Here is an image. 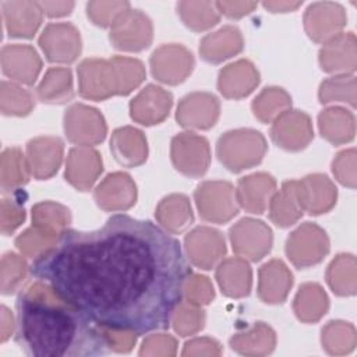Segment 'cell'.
Segmentation results:
<instances>
[{"label":"cell","instance_id":"obj_1","mask_svg":"<svg viewBox=\"0 0 357 357\" xmlns=\"http://www.w3.org/2000/svg\"><path fill=\"white\" fill-rule=\"evenodd\" d=\"M29 269L96 325L137 336L169 328L191 275L177 238L128 215L64 229Z\"/></svg>","mask_w":357,"mask_h":357},{"label":"cell","instance_id":"obj_2","mask_svg":"<svg viewBox=\"0 0 357 357\" xmlns=\"http://www.w3.org/2000/svg\"><path fill=\"white\" fill-rule=\"evenodd\" d=\"M20 347L35 357H92L110 350L99 325L60 298L45 282H35L15 303Z\"/></svg>","mask_w":357,"mask_h":357},{"label":"cell","instance_id":"obj_3","mask_svg":"<svg viewBox=\"0 0 357 357\" xmlns=\"http://www.w3.org/2000/svg\"><path fill=\"white\" fill-rule=\"evenodd\" d=\"M266 152L264 135L255 130L241 128L223 134L216 146L219 160L231 172H241L258 165Z\"/></svg>","mask_w":357,"mask_h":357},{"label":"cell","instance_id":"obj_4","mask_svg":"<svg viewBox=\"0 0 357 357\" xmlns=\"http://www.w3.org/2000/svg\"><path fill=\"white\" fill-rule=\"evenodd\" d=\"M199 215L213 223H225L238 212L236 190L227 181H205L195 191Z\"/></svg>","mask_w":357,"mask_h":357},{"label":"cell","instance_id":"obj_5","mask_svg":"<svg viewBox=\"0 0 357 357\" xmlns=\"http://www.w3.org/2000/svg\"><path fill=\"white\" fill-rule=\"evenodd\" d=\"M328 250L329 241L325 231L310 222L294 230L286 243L287 257L297 268H307L321 262Z\"/></svg>","mask_w":357,"mask_h":357},{"label":"cell","instance_id":"obj_6","mask_svg":"<svg viewBox=\"0 0 357 357\" xmlns=\"http://www.w3.org/2000/svg\"><path fill=\"white\" fill-rule=\"evenodd\" d=\"M172 160L174 167L188 177L202 176L209 166V144L204 137L181 132L172 141Z\"/></svg>","mask_w":357,"mask_h":357},{"label":"cell","instance_id":"obj_7","mask_svg":"<svg viewBox=\"0 0 357 357\" xmlns=\"http://www.w3.org/2000/svg\"><path fill=\"white\" fill-rule=\"evenodd\" d=\"M79 93L92 100L119 95L116 71L110 60L86 59L78 67Z\"/></svg>","mask_w":357,"mask_h":357},{"label":"cell","instance_id":"obj_8","mask_svg":"<svg viewBox=\"0 0 357 357\" xmlns=\"http://www.w3.org/2000/svg\"><path fill=\"white\" fill-rule=\"evenodd\" d=\"M67 138L78 145H95L105 139L106 124L102 114L89 106L75 103L64 114Z\"/></svg>","mask_w":357,"mask_h":357},{"label":"cell","instance_id":"obj_9","mask_svg":"<svg viewBox=\"0 0 357 357\" xmlns=\"http://www.w3.org/2000/svg\"><path fill=\"white\" fill-rule=\"evenodd\" d=\"M234 252L251 261H259L272 247V231L261 220L241 219L230 229Z\"/></svg>","mask_w":357,"mask_h":357},{"label":"cell","instance_id":"obj_10","mask_svg":"<svg viewBox=\"0 0 357 357\" xmlns=\"http://www.w3.org/2000/svg\"><path fill=\"white\" fill-rule=\"evenodd\" d=\"M110 40L120 50L146 49L152 42V24L139 10H128L113 24Z\"/></svg>","mask_w":357,"mask_h":357},{"label":"cell","instance_id":"obj_11","mask_svg":"<svg viewBox=\"0 0 357 357\" xmlns=\"http://www.w3.org/2000/svg\"><path fill=\"white\" fill-rule=\"evenodd\" d=\"M192 67L194 57L181 45H163L151 57L153 77L170 85L183 82L192 71Z\"/></svg>","mask_w":357,"mask_h":357},{"label":"cell","instance_id":"obj_12","mask_svg":"<svg viewBox=\"0 0 357 357\" xmlns=\"http://www.w3.org/2000/svg\"><path fill=\"white\" fill-rule=\"evenodd\" d=\"M39 45L52 63H73L81 52L79 32L67 22L49 24L39 38Z\"/></svg>","mask_w":357,"mask_h":357},{"label":"cell","instance_id":"obj_13","mask_svg":"<svg viewBox=\"0 0 357 357\" xmlns=\"http://www.w3.org/2000/svg\"><path fill=\"white\" fill-rule=\"evenodd\" d=\"M310 117L298 110H286L273 120L271 137L286 151L304 149L312 139Z\"/></svg>","mask_w":357,"mask_h":357},{"label":"cell","instance_id":"obj_14","mask_svg":"<svg viewBox=\"0 0 357 357\" xmlns=\"http://www.w3.org/2000/svg\"><path fill=\"white\" fill-rule=\"evenodd\" d=\"M185 250L191 262L201 269L213 268L226 252L223 236L211 227H197L185 237Z\"/></svg>","mask_w":357,"mask_h":357},{"label":"cell","instance_id":"obj_15","mask_svg":"<svg viewBox=\"0 0 357 357\" xmlns=\"http://www.w3.org/2000/svg\"><path fill=\"white\" fill-rule=\"evenodd\" d=\"M176 117L187 128H211L219 117V100L206 92L190 93L178 103Z\"/></svg>","mask_w":357,"mask_h":357},{"label":"cell","instance_id":"obj_16","mask_svg":"<svg viewBox=\"0 0 357 357\" xmlns=\"http://www.w3.org/2000/svg\"><path fill=\"white\" fill-rule=\"evenodd\" d=\"M42 67L36 50L29 45H6L1 49L3 73L17 82L31 85Z\"/></svg>","mask_w":357,"mask_h":357},{"label":"cell","instance_id":"obj_17","mask_svg":"<svg viewBox=\"0 0 357 357\" xmlns=\"http://www.w3.org/2000/svg\"><path fill=\"white\" fill-rule=\"evenodd\" d=\"M172 102L170 92L156 85H148L131 100L130 114L139 124H158L167 117Z\"/></svg>","mask_w":357,"mask_h":357},{"label":"cell","instance_id":"obj_18","mask_svg":"<svg viewBox=\"0 0 357 357\" xmlns=\"http://www.w3.org/2000/svg\"><path fill=\"white\" fill-rule=\"evenodd\" d=\"M26 159L31 173L38 180L52 177L63 159V142L57 137H38L26 144Z\"/></svg>","mask_w":357,"mask_h":357},{"label":"cell","instance_id":"obj_19","mask_svg":"<svg viewBox=\"0 0 357 357\" xmlns=\"http://www.w3.org/2000/svg\"><path fill=\"white\" fill-rule=\"evenodd\" d=\"M93 198L105 211H123L135 204L137 187L126 173L109 174L95 190Z\"/></svg>","mask_w":357,"mask_h":357},{"label":"cell","instance_id":"obj_20","mask_svg":"<svg viewBox=\"0 0 357 357\" xmlns=\"http://www.w3.org/2000/svg\"><path fill=\"white\" fill-rule=\"evenodd\" d=\"M1 13L10 36L31 38L42 22L43 10L35 1L7 0L1 3Z\"/></svg>","mask_w":357,"mask_h":357},{"label":"cell","instance_id":"obj_21","mask_svg":"<svg viewBox=\"0 0 357 357\" xmlns=\"http://www.w3.org/2000/svg\"><path fill=\"white\" fill-rule=\"evenodd\" d=\"M102 172L100 155L91 148H73L67 156L66 180L79 191H86Z\"/></svg>","mask_w":357,"mask_h":357},{"label":"cell","instance_id":"obj_22","mask_svg":"<svg viewBox=\"0 0 357 357\" xmlns=\"http://www.w3.org/2000/svg\"><path fill=\"white\" fill-rule=\"evenodd\" d=\"M304 22L311 39L328 42L336 38V32L344 24V15L337 4L315 3L307 8Z\"/></svg>","mask_w":357,"mask_h":357},{"label":"cell","instance_id":"obj_23","mask_svg":"<svg viewBox=\"0 0 357 357\" xmlns=\"http://www.w3.org/2000/svg\"><path fill=\"white\" fill-rule=\"evenodd\" d=\"M276 191V181L266 173H255L238 181L237 202L251 213H262Z\"/></svg>","mask_w":357,"mask_h":357},{"label":"cell","instance_id":"obj_24","mask_svg":"<svg viewBox=\"0 0 357 357\" xmlns=\"http://www.w3.org/2000/svg\"><path fill=\"white\" fill-rule=\"evenodd\" d=\"M297 192L303 209L311 215L326 212L336 202V188L322 174H311L297 181Z\"/></svg>","mask_w":357,"mask_h":357},{"label":"cell","instance_id":"obj_25","mask_svg":"<svg viewBox=\"0 0 357 357\" xmlns=\"http://www.w3.org/2000/svg\"><path fill=\"white\" fill-rule=\"evenodd\" d=\"M259 82V74L248 60H238L226 66L220 74L218 86L223 96L240 99L254 91Z\"/></svg>","mask_w":357,"mask_h":357},{"label":"cell","instance_id":"obj_26","mask_svg":"<svg viewBox=\"0 0 357 357\" xmlns=\"http://www.w3.org/2000/svg\"><path fill=\"white\" fill-rule=\"evenodd\" d=\"M291 284L293 276L282 261L272 259L261 266L258 294L262 301L269 304L283 303Z\"/></svg>","mask_w":357,"mask_h":357},{"label":"cell","instance_id":"obj_27","mask_svg":"<svg viewBox=\"0 0 357 357\" xmlns=\"http://www.w3.org/2000/svg\"><path fill=\"white\" fill-rule=\"evenodd\" d=\"M110 149L116 160L127 167H134L146 160L148 148L144 134L132 127H123L113 132Z\"/></svg>","mask_w":357,"mask_h":357},{"label":"cell","instance_id":"obj_28","mask_svg":"<svg viewBox=\"0 0 357 357\" xmlns=\"http://www.w3.org/2000/svg\"><path fill=\"white\" fill-rule=\"evenodd\" d=\"M243 49V36L234 26H223L222 29L206 35L201 40V56L209 63H220Z\"/></svg>","mask_w":357,"mask_h":357},{"label":"cell","instance_id":"obj_29","mask_svg":"<svg viewBox=\"0 0 357 357\" xmlns=\"http://www.w3.org/2000/svg\"><path fill=\"white\" fill-rule=\"evenodd\" d=\"M303 206L298 199L297 181H286L282 188L272 195L269 201L271 220L279 227H287L296 223L303 215Z\"/></svg>","mask_w":357,"mask_h":357},{"label":"cell","instance_id":"obj_30","mask_svg":"<svg viewBox=\"0 0 357 357\" xmlns=\"http://www.w3.org/2000/svg\"><path fill=\"white\" fill-rule=\"evenodd\" d=\"M216 279L229 297H244L251 290V269L250 265L241 258H230L223 261L216 271Z\"/></svg>","mask_w":357,"mask_h":357},{"label":"cell","instance_id":"obj_31","mask_svg":"<svg viewBox=\"0 0 357 357\" xmlns=\"http://www.w3.org/2000/svg\"><path fill=\"white\" fill-rule=\"evenodd\" d=\"M275 343V332L264 322H257L250 329L238 332L230 339L231 349L245 356L269 354L273 350Z\"/></svg>","mask_w":357,"mask_h":357},{"label":"cell","instance_id":"obj_32","mask_svg":"<svg viewBox=\"0 0 357 357\" xmlns=\"http://www.w3.org/2000/svg\"><path fill=\"white\" fill-rule=\"evenodd\" d=\"M156 219L170 233H180L192 222V211L185 195L173 194L160 201L156 208Z\"/></svg>","mask_w":357,"mask_h":357},{"label":"cell","instance_id":"obj_33","mask_svg":"<svg viewBox=\"0 0 357 357\" xmlns=\"http://www.w3.org/2000/svg\"><path fill=\"white\" fill-rule=\"evenodd\" d=\"M38 98L43 103H64L73 99V77L68 68H49L36 89Z\"/></svg>","mask_w":357,"mask_h":357},{"label":"cell","instance_id":"obj_34","mask_svg":"<svg viewBox=\"0 0 357 357\" xmlns=\"http://www.w3.org/2000/svg\"><path fill=\"white\" fill-rule=\"evenodd\" d=\"M29 163L18 148H7L0 160V185L4 192L18 190L28 183Z\"/></svg>","mask_w":357,"mask_h":357},{"label":"cell","instance_id":"obj_35","mask_svg":"<svg viewBox=\"0 0 357 357\" xmlns=\"http://www.w3.org/2000/svg\"><path fill=\"white\" fill-rule=\"evenodd\" d=\"M328 297L317 283H305L294 298V312L303 322H317L328 310Z\"/></svg>","mask_w":357,"mask_h":357},{"label":"cell","instance_id":"obj_36","mask_svg":"<svg viewBox=\"0 0 357 357\" xmlns=\"http://www.w3.org/2000/svg\"><path fill=\"white\" fill-rule=\"evenodd\" d=\"M319 130L332 144H342L353 138L354 119L351 113L340 107H331L324 110L319 117Z\"/></svg>","mask_w":357,"mask_h":357},{"label":"cell","instance_id":"obj_37","mask_svg":"<svg viewBox=\"0 0 357 357\" xmlns=\"http://www.w3.org/2000/svg\"><path fill=\"white\" fill-rule=\"evenodd\" d=\"M291 105V99L282 88H265L252 102V112L262 123H269L286 112Z\"/></svg>","mask_w":357,"mask_h":357},{"label":"cell","instance_id":"obj_38","mask_svg":"<svg viewBox=\"0 0 357 357\" xmlns=\"http://www.w3.org/2000/svg\"><path fill=\"white\" fill-rule=\"evenodd\" d=\"M178 14L184 24L192 31H204L219 21V10L215 3L181 1L177 4Z\"/></svg>","mask_w":357,"mask_h":357},{"label":"cell","instance_id":"obj_39","mask_svg":"<svg viewBox=\"0 0 357 357\" xmlns=\"http://www.w3.org/2000/svg\"><path fill=\"white\" fill-rule=\"evenodd\" d=\"M71 215L67 208L54 202H39L32 208V222L33 226L49 231L61 233L64 227L70 223Z\"/></svg>","mask_w":357,"mask_h":357},{"label":"cell","instance_id":"obj_40","mask_svg":"<svg viewBox=\"0 0 357 357\" xmlns=\"http://www.w3.org/2000/svg\"><path fill=\"white\" fill-rule=\"evenodd\" d=\"M35 106L33 98L29 91L18 84L1 81L0 88V109L6 116H25Z\"/></svg>","mask_w":357,"mask_h":357},{"label":"cell","instance_id":"obj_41","mask_svg":"<svg viewBox=\"0 0 357 357\" xmlns=\"http://www.w3.org/2000/svg\"><path fill=\"white\" fill-rule=\"evenodd\" d=\"M353 35H340L328 40L319 52V63L325 71L354 70V59L346 57V45L353 39Z\"/></svg>","mask_w":357,"mask_h":357},{"label":"cell","instance_id":"obj_42","mask_svg":"<svg viewBox=\"0 0 357 357\" xmlns=\"http://www.w3.org/2000/svg\"><path fill=\"white\" fill-rule=\"evenodd\" d=\"M322 344L329 354H344L354 349V328L346 322H329L322 329Z\"/></svg>","mask_w":357,"mask_h":357},{"label":"cell","instance_id":"obj_43","mask_svg":"<svg viewBox=\"0 0 357 357\" xmlns=\"http://www.w3.org/2000/svg\"><path fill=\"white\" fill-rule=\"evenodd\" d=\"M59 234L49 233L36 226H32L15 238V245L24 255L36 259L56 244Z\"/></svg>","mask_w":357,"mask_h":357},{"label":"cell","instance_id":"obj_44","mask_svg":"<svg viewBox=\"0 0 357 357\" xmlns=\"http://www.w3.org/2000/svg\"><path fill=\"white\" fill-rule=\"evenodd\" d=\"M354 278V258L353 255H339L332 261L328 269V283L332 290L339 296H347L356 293L354 282L346 279Z\"/></svg>","mask_w":357,"mask_h":357},{"label":"cell","instance_id":"obj_45","mask_svg":"<svg viewBox=\"0 0 357 357\" xmlns=\"http://www.w3.org/2000/svg\"><path fill=\"white\" fill-rule=\"evenodd\" d=\"M112 64L116 71L119 95H127L145 78V70L139 60L130 57H113Z\"/></svg>","mask_w":357,"mask_h":357},{"label":"cell","instance_id":"obj_46","mask_svg":"<svg viewBox=\"0 0 357 357\" xmlns=\"http://www.w3.org/2000/svg\"><path fill=\"white\" fill-rule=\"evenodd\" d=\"M28 275L26 262L14 252H7L1 258L0 279H1V293L13 294L25 282Z\"/></svg>","mask_w":357,"mask_h":357},{"label":"cell","instance_id":"obj_47","mask_svg":"<svg viewBox=\"0 0 357 357\" xmlns=\"http://www.w3.org/2000/svg\"><path fill=\"white\" fill-rule=\"evenodd\" d=\"M172 324L180 336H190L204 328L205 314L198 305L181 301L173 312Z\"/></svg>","mask_w":357,"mask_h":357},{"label":"cell","instance_id":"obj_48","mask_svg":"<svg viewBox=\"0 0 357 357\" xmlns=\"http://www.w3.org/2000/svg\"><path fill=\"white\" fill-rule=\"evenodd\" d=\"M354 88H356L354 77L351 75L333 77L321 84L319 99L322 103L337 100V102H349L351 106H354V100H356Z\"/></svg>","mask_w":357,"mask_h":357},{"label":"cell","instance_id":"obj_49","mask_svg":"<svg viewBox=\"0 0 357 357\" xmlns=\"http://www.w3.org/2000/svg\"><path fill=\"white\" fill-rule=\"evenodd\" d=\"M88 17L100 26H113V24L130 10L127 1H91L86 6Z\"/></svg>","mask_w":357,"mask_h":357},{"label":"cell","instance_id":"obj_50","mask_svg":"<svg viewBox=\"0 0 357 357\" xmlns=\"http://www.w3.org/2000/svg\"><path fill=\"white\" fill-rule=\"evenodd\" d=\"M183 296L187 298L188 303L202 305L212 301V298L215 297V291L208 278L199 275H190L184 284Z\"/></svg>","mask_w":357,"mask_h":357},{"label":"cell","instance_id":"obj_51","mask_svg":"<svg viewBox=\"0 0 357 357\" xmlns=\"http://www.w3.org/2000/svg\"><path fill=\"white\" fill-rule=\"evenodd\" d=\"M0 211V229L4 236H8L24 222L25 209L20 199L3 198Z\"/></svg>","mask_w":357,"mask_h":357},{"label":"cell","instance_id":"obj_52","mask_svg":"<svg viewBox=\"0 0 357 357\" xmlns=\"http://www.w3.org/2000/svg\"><path fill=\"white\" fill-rule=\"evenodd\" d=\"M177 350L176 339L170 335L159 333L148 336L139 350V356H174Z\"/></svg>","mask_w":357,"mask_h":357},{"label":"cell","instance_id":"obj_53","mask_svg":"<svg viewBox=\"0 0 357 357\" xmlns=\"http://www.w3.org/2000/svg\"><path fill=\"white\" fill-rule=\"evenodd\" d=\"M107 342L110 346V350L119 351V353H127L132 349L137 340V335L128 331L121 329H112V328H103L100 326Z\"/></svg>","mask_w":357,"mask_h":357},{"label":"cell","instance_id":"obj_54","mask_svg":"<svg viewBox=\"0 0 357 357\" xmlns=\"http://www.w3.org/2000/svg\"><path fill=\"white\" fill-rule=\"evenodd\" d=\"M222 353L220 344L209 337H197L185 343L183 356H219Z\"/></svg>","mask_w":357,"mask_h":357},{"label":"cell","instance_id":"obj_55","mask_svg":"<svg viewBox=\"0 0 357 357\" xmlns=\"http://www.w3.org/2000/svg\"><path fill=\"white\" fill-rule=\"evenodd\" d=\"M219 13L226 14L227 17L231 18H240L248 13H251L254 10V7H257V3H248V1H219L215 3Z\"/></svg>","mask_w":357,"mask_h":357},{"label":"cell","instance_id":"obj_56","mask_svg":"<svg viewBox=\"0 0 357 357\" xmlns=\"http://www.w3.org/2000/svg\"><path fill=\"white\" fill-rule=\"evenodd\" d=\"M40 8L49 17H63L71 13L74 3L73 1H42L39 3Z\"/></svg>","mask_w":357,"mask_h":357},{"label":"cell","instance_id":"obj_57","mask_svg":"<svg viewBox=\"0 0 357 357\" xmlns=\"http://www.w3.org/2000/svg\"><path fill=\"white\" fill-rule=\"evenodd\" d=\"M14 319H13V315L10 312V310L7 307H1V326H0V339L1 342H6L13 331H14Z\"/></svg>","mask_w":357,"mask_h":357},{"label":"cell","instance_id":"obj_58","mask_svg":"<svg viewBox=\"0 0 357 357\" xmlns=\"http://www.w3.org/2000/svg\"><path fill=\"white\" fill-rule=\"evenodd\" d=\"M300 4H301L300 1H265L264 3V6L273 13L291 11V10H296Z\"/></svg>","mask_w":357,"mask_h":357}]
</instances>
